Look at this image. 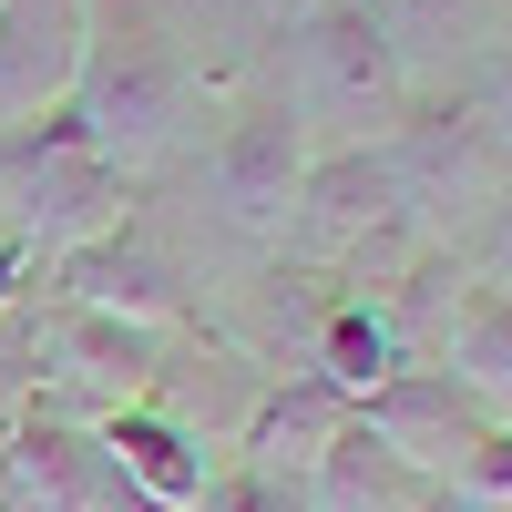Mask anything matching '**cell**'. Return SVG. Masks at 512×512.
I'll return each mask as SVG.
<instances>
[{
	"label": "cell",
	"mask_w": 512,
	"mask_h": 512,
	"mask_svg": "<svg viewBox=\"0 0 512 512\" xmlns=\"http://www.w3.org/2000/svg\"><path fill=\"white\" fill-rule=\"evenodd\" d=\"M420 512H472V502H420Z\"/></svg>",
	"instance_id": "cell-14"
},
{
	"label": "cell",
	"mask_w": 512,
	"mask_h": 512,
	"mask_svg": "<svg viewBox=\"0 0 512 512\" xmlns=\"http://www.w3.org/2000/svg\"><path fill=\"white\" fill-rule=\"evenodd\" d=\"M308 205H318V236L338 246V236H359V226H379V216H390V175H379L369 154H338L328 175L308 185Z\"/></svg>",
	"instance_id": "cell-10"
},
{
	"label": "cell",
	"mask_w": 512,
	"mask_h": 512,
	"mask_svg": "<svg viewBox=\"0 0 512 512\" xmlns=\"http://www.w3.org/2000/svg\"><path fill=\"white\" fill-rule=\"evenodd\" d=\"M216 185H226V216L236 226L287 216V195H297V123L287 113H246L236 134L216 144Z\"/></svg>",
	"instance_id": "cell-7"
},
{
	"label": "cell",
	"mask_w": 512,
	"mask_h": 512,
	"mask_svg": "<svg viewBox=\"0 0 512 512\" xmlns=\"http://www.w3.org/2000/svg\"><path fill=\"white\" fill-rule=\"evenodd\" d=\"M62 113H72V134L93 144L113 175L123 164H154L164 144H175V123H185V72H175V52H164V31L154 21H93Z\"/></svg>",
	"instance_id": "cell-1"
},
{
	"label": "cell",
	"mask_w": 512,
	"mask_h": 512,
	"mask_svg": "<svg viewBox=\"0 0 512 512\" xmlns=\"http://www.w3.org/2000/svg\"><path fill=\"white\" fill-rule=\"evenodd\" d=\"M72 308L154 328V318H175V267H164L144 236L113 226V236H93V246H72Z\"/></svg>",
	"instance_id": "cell-6"
},
{
	"label": "cell",
	"mask_w": 512,
	"mask_h": 512,
	"mask_svg": "<svg viewBox=\"0 0 512 512\" xmlns=\"http://www.w3.org/2000/svg\"><path fill=\"white\" fill-rule=\"evenodd\" d=\"M359 431L379 451H400L410 472H431V461H472V441L492 431V420H482V400L461 390L451 369H390L359 400Z\"/></svg>",
	"instance_id": "cell-3"
},
{
	"label": "cell",
	"mask_w": 512,
	"mask_h": 512,
	"mask_svg": "<svg viewBox=\"0 0 512 512\" xmlns=\"http://www.w3.org/2000/svg\"><path fill=\"white\" fill-rule=\"evenodd\" d=\"M359 420V400H338L328 379H297V390H277V400H256V420H246V472H267V482H287V472H318L328 461V441Z\"/></svg>",
	"instance_id": "cell-5"
},
{
	"label": "cell",
	"mask_w": 512,
	"mask_h": 512,
	"mask_svg": "<svg viewBox=\"0 0 512 512\" xmlns=\"http://www.w3.org/2000/svg\"><path fill=\"white\" fill-rule=\"evenodd\" d=\"M103 461H113V472L134 482L144 502H164V512L205 502V451H195L185 420H164L154 400H123V410L103 420Z\"/></svg>",
	"instance_id": "cell-4"
},
{
	"label": "cell",
	"mask_w": 512,
	"mask_h": 512,
	"mask_svg": "<svg viewBox=\"0 0 512 512\" xmlns=\"http://www.w3.org/2000/svg\"><path fill=\"white\" fill-rule=\"evenodd\" d=\"M62 369H82V379H103V390L134 400L144 379H154V338H144L134 318H93V308H72V318H62Z\"/></svg>",
	"instance_id": "cell-9"
},
{
	"label": "cell",
	"mask_w": 512,
	"mask_h": 512,
	"mask_svg": "<svg viewBox=\"0 0 512 512\" xmlns=\"http://www.w3.org/2000/svg\"><path fill=\"white\" fill-rule=\"evenodd\" d=\"M379 379H390V318L338 308V318H328V390H338V400H369Z\"/></svg>",
	"instance_id": "cell-11"
},
{
	"label": "cell",
	"mask_w": 512,
	"mask_h": 512,
	"mask_svg": "<svg viewBox=\"0 0 512 512\" xmlns=\"http://www.w3.org/2000/svg\"><path fill=\"white\" fill-rule=\"evenodd\" d=\"M82 41H93V0H0V134L72 103Z\"/></svg>",
	"instance_id": "cell-2"
},
{
	"label": "cell",
	"mask_w": 512,
	"mask_h": 512,
	"mask_svg": "<svg viewBox=\"0 0 512 512\" xmlns=\"http://www.w3.org/2000/svg\"><path fill=\"white\" fill-rule=\"evenodd\" d=\"M451 379L472 400H512V287L461 297V318H451Z\"/></svg>",
	"instance_id": "cell-8"
},
{
	"label": "cell",
	"mask_w": 512,
	"mask_h": 512,
	"mask_svg": "<svg viewBox=\"0 0 512 512\" xmlns=\"http://www.w3.org/2000/svg\"><path fill=\"white\" fill-rule=\"evenodd\" d=\"M216 512H308V502H297L287 482H267V472H236V482L216 492Z\"/></svg>",
	"instance_id": "cell-12"
},
{
	"label": "cell",
	"mask_w": 512,
	"mask_h": 512,
	"mask_svg": "<svg viewBox=\"0 0 512 512\" xmlns=\"http://www.w3.org/2000/svg\"><path fill=\"white\" fill-rule=\"evenodd\" d=\"M21 308V236H0V318Z\"/></svg>",
	"instance_id": "cell-13"
}]
</instances>
